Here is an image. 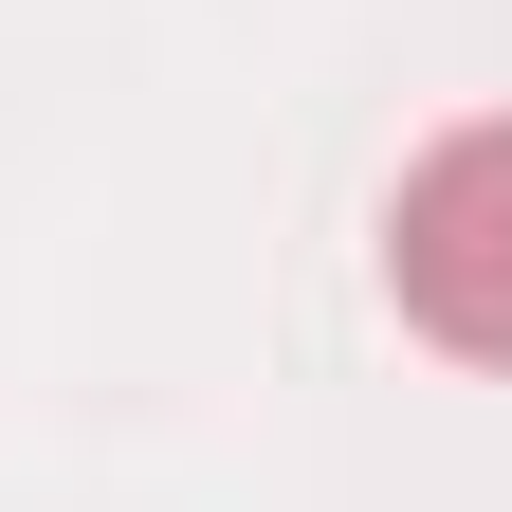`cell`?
I'll use <instances>...</instances> for the list:
<instances>
[{
	"label": "cell",
	"instance_id": "obj_1",
	"mask_svg": "<svg viewBox=\"0 0 512 512\" xmlns=\"http://www.w3.org/2000/svg\"><path fill=\"white\" fill-rule=\"evenodd\" d=\"M384 293H403L421 348L512 366V110L439 128V147L403 165V202H384Z\"/></svg>",
	"mask_w": 512,
	"mask_h": 512
}]
</instances>
